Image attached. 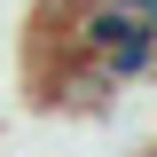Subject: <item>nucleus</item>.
Returning a JSON list of instances; mask_svg holds the SVG:
<instances>
[{"instance_id": "1", "label": "nucleus", "mask_w": 157, "mask_h": 157, "mask_svg": "<svg viewBox=\"0 0 157 157\" xmlns=\"http://www.w3.org/2000/svg\"><path fill=\"white\" fill-rule=\"evenodd\" d=\"M149 55H157V32L149 24H141V32H126L118 39V47H102V78H110V86H141V78H149Z\"/></svg>"}, {"instance_id": "2", "label": "nucleus", "mask_w": 157, "mask_h": 157, "mask_svg": "<svg viewBox=\"0 0 157 157\" xmlns=\"http://www.w3.org/2000/svg\"><path fill=\"white\" fill-rule=\"evenodd\" d=\"M149 78H157V55H149Z\"/></svg>"}]
</instances>
